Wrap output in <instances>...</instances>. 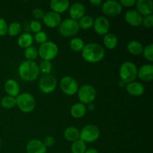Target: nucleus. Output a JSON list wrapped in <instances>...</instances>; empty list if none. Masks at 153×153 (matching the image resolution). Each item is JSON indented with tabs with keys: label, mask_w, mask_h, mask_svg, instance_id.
Instances as JSON below:
<instances>
[{
	"label": "nucleus",
	"mask_w": 153,
	"mask_h": 153,
	"mask_svg": "<svg viewBox=\"0 0 153 153\" xmlns=\"http://www.w3.org/2000/svg\"><path fill=\"white\" fill-rule=\"evenodd\" d=\"M21 30H22V26L19 22H11L10 25H8V27H7V34L10 37H15L21 32Z\"/></svg>",
	"instance_id": "nucleus-31"
},
{
	"label": "nucleus",
	"mask_w": 153,
	"mask_h": 153,
	"mask_svg": "<svg viewBox=\"0 0 153 153\" xmlns=\"http://www.w3.org/2000/svg\"><path fill=\"white\" fill-rule=\"evenodd\" d=\"M137 77L143 82H151L153 79V65L144 64L137 70Z\"/></svg>",
	"instance_id": "nucleus-18"
},
{
	"label": "nucleus",
	"mask_w": 153,
	"mask_h": 153,
	"mask_svg": "<svg viewBox=\"0 0 153 153\" xmlns=\"http://www.w3.org/2000/svg\"><path fill=\"white\" fill-rule=\"evenodd\" d=\"M47 149L38 139H32L26 145L27 153H46Z\"/></svg>",
	"instance_id": "nucleus-17"
},
{
	"label": "nucleus",
	"mask_w": 153,
	"mask_h": 153,
	"mask_svg": "<svg viewBox=\"0 0 153 153\" xmlns=\"http://www.w3.org/2000/svg\"><path fill=\"white\" fill-rule=\"evenodd\" d=\"M87 150V144L83 140H79L73 142L71 145L72 153H85Z\"/></svg>",
	"instance_id": "nucleus-28"
},
{
	"label": "nucleus",
	"mask_w": 153,
	"mask_h": 153,
	"mask_svg": "<svg viewBox=\"0 0 153 153\" xmlns=\"http://www.w3.org/2000/svg\"><path fill=\"white\" fill-rule=\"evenodd\" d=\"M33 41H34V38L31 34H30L29 33H24L19 37L17 40V43L19 47L26 49L29 46H31Z\"/></svg>",
	"instance_id": "nucleus-26"
},
{
	"label": "nucleus",
	"mask_w": 153,
	"mask_h": 153,
	"mask_svg": "<svg viewBox=\"0 0 153 153\" xmlns=\"http://www.w3.org/2000/svg\"><path fill=\"white\" fill-rule=\"evenodd\" d=\"M1 138H0V147H1Z\"/></svg>",
	"instance_id": "nucleus-46"
},
{
	"label": "nucleus",
	"mask_w": 153,
	"mask_h": 153,
	"mask_svg": "<svg viewBox=\"0 0 153 153\" xmlns=\"http://www.w3.org/2000/svg\"><path fill=\"white\" fill-rule=\"evenodd\" d=\"M68 10L70 19L74 20H79L85 16V6L81 2H74L70 6Z\"/></svg>",
	"instance_id": "nucleus-15"
},
{
	"label": "nucleus",
	"mask_w": 153,
	"mask_h": 153,
	"mask_svg": "<svg viewBox=\"0 0 153 153\" xmlns=\"http://www.w3.org/2000/svg\"><path fill=\"white\" fill-rule=\"evenodd\" d=\"M42 142H43V143L46 148L52 147L55 143V139L52 136H46Z\"/></svg>",
	"instance_id": "nucleus-39"
},
{
	"label": "nucleus",
	"mask_w": 153,
	"mask_h": 153,
	"mask_svg": "<svg viewBox=\"0 0 153 153\" xmlns=\"http://www.w3.org/2000/svg\"><path fill=\"white\" fill-rule=\"evenodd\" d=\"M84 46H85L84 40L79 37H73L70 41V48L73 52H82Z\"/></svg>",
	"instance_id": "nucleus-29"
},
{
	"label": "nucleus",
	"mask_w": 153,
	"mask_h": 153,
	"mask_svg": "<svg viewBox=\"0 0 153 153\" xmlns=\"http://www.w3.org/2000/svg\"><path fill=\"white\" fill-rule=\"evenodd\" d=\"M40 71L44 75H49L52 70V65L51 61H42L39 66Z\"/></svg>",
	"instance_id": "nucleus-33"
},
{
	"label": "nucleus",
	"mask_w": 153,
	"mask_h": 153,
	"mask_svg": "<svg viewBox=\"0 0 153 153\" xmlns=\"http://www.w3.org/2000/svg\"><path fill=\"white\" fill-rule=\"evenodd\" d=\"M125 85H126V84L125 83H124V82H123V81H120V82H119V85H120V87H124V86H125Z\"/></svg>",
	"instance_id": "nucleus-45"
},
{
	"label": "nucleus",
	"mask_w": 153,
	"mask_h": 153,
	"mask_svg": "<svg viewBox=\"0 0 153 153\" xmlns=\"http://www.w3.org/2000/svg\"><path fill=\"white\" fill-rule=\"evenodd\" d=\"M137 11L141 16H149L152 14L153 1L152 0H138L135 3Z\"/></svg>",
	"instance_id": "nucleus-14"
},
{
	"label": "nucleus",
	"mask_w": 153,
	"mask_h": 153,
	"mask_svg": "<svg viewBox=\"0 0 153 153\" xmlns=\"http://www.w3.org/2000/svg\"><path fill=\"white\" fill-rule=\"evenodd\" d=\"M143 58H146L147 61L152 62L153 61V45L151 44L148 45L146 47L143 48Z\"/></svg>",
	"instance_id": "nucleus-34"
},
{
	"label": "nucleus",
	"mask_w": 153,
	"mask_h": 153,
	"mask_svg": "<svg viewBox=\"0 0 153 153\" xmlns=\"http://www.w3.org/2000/svg\"><path fill=\"white\" fill-rule=\"evenodd\" d=\"M123 6L120 1L115 0H108L102 4V10L105 16L109 17H114L121 13Z\"/></svg>",
	"instance_id": "nucleus-10"
},
{
	"label": "nucleus",
	"mask_w": 153,
	"mask_h": 153,
	"mask_svg": "<svg viewBox=\"0 0 153 153\" xmlns=\"http://www.w3.org/2000/svg\"><path fill=\"white\" fill-rule=\"evenodd\" d=\"M1 105L5 109L13 108L16 105V98L10 96H5L1 100Z\"/></svg>",
	"instance_id": "nucleus-30"
},
{
	"label": "nucleus",
	"mask_w": 153,
	"mask_h": 153,
	"mask_svg": "<svg viewBox=\"0 0 153 153\" xmlns=\"http://www.w3.org/2000/svg\"><path fill=\"white\" fill-rule=\"evenodd\" d=\"M16 105L23 113H31L35 108L36 100L31 94L23 93L16 97Z\"/></svg>",
	"instance_id": "nucleus-4"
},
{
	"label": "nucleus",
	"mask_w": 153,
	"mask_h": 153,
	"mask_svg": "<svg viewBox=\"0 0 153 153\" xmlns=\"http://www.w3.org/2000/svg\"><path fill=\"white\" fill-rule=\"evenodd\" d=\"M105 55L104 48L98 43H89L85 45L82 50V56L85 61L91 64L102 61Z\"/></svg>",
	"instance_id": "nucleus-1"
},
{
	"label": "nucleus",
	"mask_w": 153,
	"mask_h": 153,
	"mask_svg": "<svg viewBox=\"0 0 153 153\" xmlns=\"http://www.w3.org/2000/svg\"><path fill=\"white\" fill-rule=\"evenodd\" d=\"M103 43L108 49H114L118 45V39L114 34L108 33L103 37Z\"/></svg>",
	"instance_id": "nucleus-25"
},
{
	"label": "nucleus",
	"mask_w": 153,
	"mask_h": 153,
	"mask_svg": "<svg viewBox=\"0 0 153 153\" xmlns=\"http://www.w3.org/2000/svg\"><path fill=\"white\" fill-rule=\"evenodd\" d=\"M34 40V41L36 42L38 44H43V43H46L48 40L47 34L44 32V31H40L38 33H36L34 37H33Z\"/></svg>",
	"instance_id": "nucleus-35"
},
{
	"label": "nucleus",
	"mask_w": 153,
	"mask_h": 153,
	"mask_svg": "<svg viewBox=\"0 0 153 153\" xmlns=\"http://www.w3.org/2000/svg\"><path fill=\"white\" fill-rule=\"evenodd\" d=\"M70 7L68 0H52L50 1V8L52 11L57 13H62L67 11Z\"/></svg>",
	"instance_id": "nucleus-19"
},
{
	"label": "nucleus",
	"mask_w": 153,
	"mask_h": 153,
	"mask_svg": "<svg viewBox=\"0 0 153 153\" xmlns=\"http://www.w3.org/2000/svg\"><path fill=\"white\" fill-rule=\"evenodd\" d=\"M120 3L123 7L124 6L126 7H130L135 4L136 1L135 0H121V1H120Z\"/></svg>",
	"instance_id": "nucleus-41"
},
{
	"label": "nucleus",
	"mask_w": 153,
	"mask_h": 153,
	"mask_svg": "<svg viewBox=\"0 0 153 153\" xmlns=\"http://www.w3.org/2000/svg\"><path fill=\"white\" fill-rule=\"evenodd\" d=\"M44 14V11L41 8H35L32 10V16L37 20L38 19H43Z\"/></svg>",
	"instance_id": "nucleus-40"
},
{
	"label": "nucleus",
	"mask_w": 153,
	"mask_h": 153,
	"mask_svg": "<svg viewBox=\"0 0 153 153\" xmlns=\"http://www.w3.org/2000/svg\"><path fill=\"white\" fill-rule=\"evenodd\" d=\"M18 72L21 79L25 82H33L40 75L39 66L32 61H25L21 63Z\"/></svg>",
	"instance_id": "nucleus-2"
},
{
	"label": "nucleus",
	"mask_w": 153,
	"mask_h": 153,
	"mask_svg": "<svg viewBox=\"0 0 153 153\" xmlns=\"http://www.w3.org/2000/svg\"><path fill=\"white\" fill-rule=\"evenodd\" d=\"M88 110L90 111H94L95 109V105H94L93 103H91V104L88 105Z\"/></svg>",
	"instance_id": "nucleus-44"
},
{
	"label": "nucleus",
	"mask_w": 153,
	"mask_h": 153,
	"mask_svg": "<svg viewBox=\"0 0 153 153\" xmlns=\"http://www.w3.org/2000/svg\"><path fill=\"white\" fill-rule=\"evenodd\" d=\"M90 3L94 7H100L102 4V1L101 0H91Z\"/></svg>",
	"instance_id": "nucleus-42"
},
{
	"label": "nucleus",
	"mask_w": 153,
	"mask_h": 153,
	"mask_svg": "<svg viewBox=\"0 0 153 153\" xmlns=\"http://www.w3.org/2000/svg\"><path fill=\"white\" fill-rule=\"evenodd\" d=\"M100 136V128L95 125L88 124L80 131V140L85 143H93L97 141Z\"/></svg>",
	"instance_id": "nucleus-8"
},
{
	"label": "nucleus",
	"mask_w": 153,
	"mask_h": 153,
	"mask_svg": "<svg viewBox=\"0 0 153 153\" xmlns=\"http://www.w3.org/2000/svg\"><path fill=\"white\" fill-rule=\"evenodd\" d=\"M79 29L80 28L77 21L67 18L61 21V24L58 25V31L62 37H72L79 32Z\"/></svg>",
	"instance_id": "nucleus-5"
},
{
	"label": "nucleus",
	"mask_w": 153,
	"mask_h": 153,
	"mask_svg": "<svg viewBox=\"0 0 153 153\" xmlns=\"http://www.w3.org/2000/svg\"><path fill=\"white\" fill-rule=\"evenodd\" d=\"M24 55L27 61H34V60H35L38 56V51L34 46H29V47L25 49Z\"/></svg>",
	"instance_id": "nucleus-32"
},
{
	"label": "nucleus",
	"mask_w": 153,
	"mask_h": 153,
	"mask_svg": "<svg viewBox=\"0 0 153 153\" xmlns=\"http://www.w3.org/2000/svg\"><path fill=\"white\" fill-rule=\"evenodd\" d=\"M87 112V108L85 105L81 102L76 103L70 108V114L72 117L76 119H81L83 117Z\"/></svg>",
	"instance_id": "nucleus-22"
},
{
	"label": "nucleus",
	"mask_w": 153,
	"mask_h": 153,
	"mask_svg": "<svg viewBox=\"0 0 153 153\" xmlns=\"http://www.w3.org/2000/svg\"><path fill=\"white\" fill-rule=\"evenodd\" d=\"M127 50L132 55H141L143 50V46L138 40H131L127 44Z\"/></svg>",
	"instance_id": "nucleus-24"
},
{
	"label": "nucleus",
	"mask_w": 153,
	"mask_h": 153,
	"mask_svg": "<svg viewBox=\"0 0 153 153\" xmlns=\"http://www.w3.org/2000/svg\"><path fill=\"white\" fill-rule=\"evenodd\" d=\"M7 22L4 19L0 17V36H4L7 33Z\"/></svg>",
	"instance_id": "nucleus-38"
},
{
	"label": "nucleus",
	"mask_w": 153,
	"mask_h": 153,
	"mask_svg": "<svg viewBox=\"0 0 153 153\" xmlns=\"http://www.w3.org/2000/svg\"><path fill=\"white\" fill-rule=\"evenodd\" d=\"M64 137L66 140L73 143L80 139V131L76 127L70 126L64 130Z\"/></svg>",
	"instance_id": "nucleus-23"
},
{
	"label": "nucleus",
	"mask_w": 153,
	"mask_h": 153,
	"mask_svg": "<svg viewBox=\"0 0 153 153\" xmlns=\"http://www.w3.org/2000/svg\"><path fill=\"white\" fill-rule=\"evenodd\" d=\"M141 15L136 10H127L125 13V20L128 25L133 27H138L142 24Z\"/></svg>",
	"instance_id": "nucleus-16"
},
{
	"label": "nucleus",
	"mask_w": 153,
	"mask_h": 153,
	"mask_svg": "<svg viewBox=\"0 0 153 153\" xmlns=\"http://www.w3.org/2000/svg\"><path fill=\"white\" fill-rule=\"evenodd\" d=\"M126 89L128 94L133 97H140L143 95L145 91L144 86L141 83L137 82H132L127 84Z\"/></svg>",
	"instance_id": "nucleus-21"
},
{
	"label": "nucleus",
	"mask_w": 153,
	"mask_h": 153,
	"mask_svg": "<svg viewBox=\"0 0 153 153\" xmlns=\"http://www.w3.org/2000/svg\"><path fill=\"white\" fill-rule=\"evenodd\" d=\"M120 80L125 84L134 82L137 77V68L134 63L126 61L121 64L119 70Z\"/></svg>",
	"instance_id": "nucleus-3"
},
{
	"label": "nucleus",
	"mask_w": 153,
	"mask_h": 153,
	"mask_svg": "<svg viewBox=\"0 0 153 153\" xmlns=\"http://www.w3.org/2000/svg\"><path fill=\"white\" fill-rule=\"evenodd\" d=\"M57 88V80L52 75H44L39 81V88L43 94H51Z\"/></svg>",
	"instance_id": "nucleus-11"
},
{
	"label": "nucleus",
	"mask_w": 153,
	"mask_h": 153,
	"mask_svg": "<svg viewBox=\"0 0 153 153\" xmlns=\"http://www.w3.org/2000/svg\"><path fill=\"white\" fill-rule=\"evenodd\" d=\"M61 91L67 96H73L78 92L79 84L74 78L71 76H64L60 82Z\"/></svg>",
	"instance_id": "nucleus-9"
},
{
	"label": "nucleus",
	"mask_w": 153,
	"mask_h": 153,
	"mask_svg": "<svg viewBox=\"0 0 153 153\" xmlns=\"http://www.w3.org/2000/svg\"><path fill=\"white\" fill-rule=\"evenodd\" d=\"M94 29L97 34L105 36L108 33L110 29V22L105 16H98L94 22Z\"/></svg>",
	"instance_id": "nucleus-12"
},
{
	"label": "nucleus",
	"mask_w": 153,
	"mask_h": 153,
	"mask_svg": "<svg viewBox=\"0 0 153 153\" xmlns=\"http://www.w3.org/2000/svg\"><path fill=\"white\" fill-rule=\"evenodd\" d=\"M38 55L43 61L53 60L58 53V45L52 41H46L40 46L38 49Z\"/></svg>",
	"instance_id": "nucleus-6"
},
{
	"label": "nucleus",
	"mask_w": 153,
	"mask_h": 153,
	"mask_svg": "<svg viewBox=\"0 0 153 153\" xmlns=\"http://www.w3.org/2000/svg\"><path fill=\"white\" fill-rule=\"evenodd\" d=\"M94 20L92 16L89 15H85L83 17L79 19L78 23H79V28H82L83 30H88L92 28L94 25Z\"/></svg>",
	"instance_id": "nucleus-27"
},
{
	"label": "nucleus",
	"mask_w": 153,
	"mask_h": 153,
	"mask_svg": "<svg viewBox=\"0 0 153 153\" xmlns=\"http://www.w3.org/2000/svg\"><path fill=\"white\" fill-rule=\"evenodd\" d=\"M85 153H99V152L97 149H94V148H91V149H87Z\"/></svg>",
	"instance_id": "nucleus-43"
},
{
	"label": "nucleus",
	"mask_w": 153,
	"mask_h": 153,
	"mask_svg": "<svg viewBox=\"0 0 153 153\" xmlns=\"http://www.w3.org/2000/svg\"><path fill=\"white\" fill-rule=\"evenodd\" d=\"M4 88L7 95L10 97L16 98L19 94V91H20L19 85L18 82L13 79H8L6 81L4 85Z\"/></svg>",
	"instance_id": "nucleus-20"
},
{
	"label": "nucleus",
	"mask_w": 153,
	"mask_h": 153,
	"mask_svg": "<svg viewBox=\"0 0 153 153\" xmlns=\"http://www.w3.org/2000/svg\"><path fill=\"white\" fill-rule=\"evenodd\" d=\"M78 97L81 103L91 104L96 100L97 91L95 88L91 85H84L78 90Z\"/></svg>",
	"instance_id": "nucleus-7"
},
{
	"label": "nucleus",
	"mask_w": 153,
	"mask_h": 153,
	"mask_svg": "<svg viewBox=\"0 0 153 153\" xmlns=\"http://www.w3.org/2000/svg\"><path fill=\"white\" fill-rule=\"evenodd\" d=\"M30 29L31 31L34 33H38L41 31L42 30V25L39 21L37 20H33L31 21L30 23Z\"/></svg>",
	"instance_id": "nucleus-36"
},
{
	"label": "nucleus",
	"mask_w": 153,
	"mask_h": 153,
	"mask_svg": "<svg viewBox=\"0 0 153 153\" xmlns=\"http://www.w3.org/2000/svg\"><path fill=\"white\" fill-rule=\"evenodd\" d=\"M145 28H151L153 26V15L144 16L142 19V24Z\"/></svg>",
	"instance_id": "nucleus-37"
},
{
	"label": "nucleus",
	"mask_w": 153,
	"mask_h": 153,
	"mask_svg": "<svg viewBox=\"0 0 153 153\" xmlns=\"http://www.w3.org/2000/svg\"><path fill=\"white\" fill-rule=\"evenodd\" d=\"M43 23L48 28H54L58 27L61 22V16L59 13L53 11H49L44 14L43 18Z\"/></svg>",
	"instance_id": "nucleus-13"
}]
</instances>
